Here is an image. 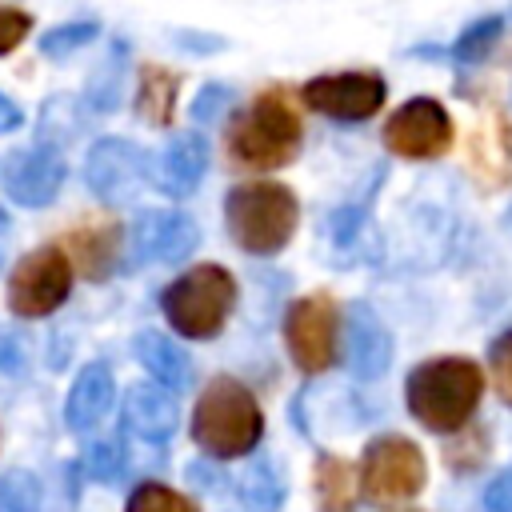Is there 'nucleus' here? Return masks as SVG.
<instances>
[{
  "instance_id": "obj_11",
  "label": "nucleus",
  "mask_w": 512,
  "mask_h": 512,
  "mask_svg": "<svg viewBox=\"0 0 512 512\" xmlns=\"http://www.w3.org/2000/svg\"><path fill=\"white\" fill-rule=\"evenodd\" d=\"M388 88L376 72H336V76H316L304 84L308 108L332 116V120H368L380 112Z\"/></svg>"
},
{
  "instance_id": "obj_31",
  "label": "nucleus",
  "mask_w": 512,
  "mask_h": 512,
  "mask_svg": "<svg viewBox=\"0 0 512 512\" xmlns=\"http://www.w3.org/2000/svg\"><path fill=\"white\" fill-rule=\"evenodd\" d=\"M484 508H488V512H512V468H504V472L484 488Z\"/></svg>"
},
{
  "instance_id": "obj_21",
  "label": "nucleus",
  "mask_w": 512,
  "mask_h": 512,
  "mask_svg": "<svg viewBox=\"0 0 512 512\" xmlns=\"http://www.w3.org/2000/svg\"><path fill=\"white\" fill-rule=\"evenodd\" d=\"M240 500L252 512H280V504H284V480H280V472H276L272 460H256L240 476Z\"/></svg>"
},
{
  "instance_id": "obj_8",
  "label": "nucleus",
  "mask_w": 512,
  "mask_h": 512,
  "mask_svg": "<svg viewBox=\"0 0 512 512\" xmlns=\"http://www.w3.org/2000/svg\"><path fill=\"white\" fill-rule=\"evenodd\" d=\"M284 340L304 372H324L336 356V304L328 296H304L284 316Z\"/></svg>"
},
{
  "instance_id": "obj_22",
  "label": "nucleus",
  "mask_w": 512,
  "mask_h": 512,
  "mask_svg": "<svg viewBox=\"0 0 512 512\" xmlns=\"http://www.w3.org/2000/svg\"><path fill=\"white\" fill-rule=\"evenodd\" d=\"M500 32H504V20H500V16H480V20H472V24L456 36L452 56H456L460 64H480V60L496 48Z\"/></svg>"
},
{
  "instance_id": "obj_20",
  "label": "nucleus",
  "mask_w": 512,
  "mask_h": 512,
  "mask_svg": "<svg viewBox=\"0 0 512 512\" xmlns=\"http://www.w3.org/2000/svg\"><path fill=\"white\" fill-rule=\"evenodd\" d=\"M176 76L172 72H164V68H156V64H148L144 72H140V96H136V112L148 120V124H168V116H172V104H176Z\"/></svg>"
},
{
  "instance_id": "obj_18",
  "label": "nucleus",
  "mask_w": 512,
  "mask_h": 512,
  "mask_svg": "<svg viewBox=\"0 0 512 512\" xmlns=\"http://www.w3.org/2000/svg\"><path fill=\"white\" fill-rule=\"evenodd\" d=\"M136 356L156 376V384H164V388H188L192 360H188V352L172 336H164V332H140L136 336Z\"/></svg>"
},
{
  "instance_id": "obj_6",
  "label": "nucleus",
  "mask_w": 512,
  "mask_h": 512,
  "mask_svg": "<svg viewBox=\"0 0 512 512\" xmlns=\"http://www.w3.org/2000/svg\"><path fill=\"white\" fill-rule=\"evenodd\" d=\"M360 484L372 504H400L424 488V452L404 436H376L364 452Z\"/></svg>"
},
{
  "instance_id": "obj_28",
  "label": "nucleus",
  "mask_w": 512,
  "mask_h": 512,
  "mask_svg": "<svg viewBox=\"0 0 512 512\" xmlns=\"http://www.w3.org/2000/svg\"><path fill=\"white\" fill-rule=\"evenodd\" d=\"M32 28V16L20 8H0V56H8Z\"/></svg>"
},
{
  "instance_id": "obj_33",
  "label": "nucleus",
  "mask_w": 512,
  "mask_h": 512,
  "mask_svg": "<svg viewBox=\"0 0 512 512\" xmlns=\"http://www.w3.org/2000/svg\"><path fill=\"white\" fill-rule=\"evenodd\" d=\"M20 120H24V112L8 100V96H0V132H12V128H20Z\"/></svg>"
},
{
  "instance_id": "obj_9",
  "label": "nucleus",
  "mask_w": 512,
  "mask_h": 512,
  "mask_svg": "<svg viewBox=\"0 0 512 512\" xmlns=\"http://www.w3.org/2000/svg\"><path fill=\"white\" fill-rule=\"evenodd\" d=\"M384 144L396 152V156H408V160H428V156H440L448 144H452V120L448 112L428 100V96H416L408 104H400L388 124H384Z\"/></svg>"
},
{
  "instance_id": "obj_14",
  "label": "nucleus",
  "mask_w": 512,
  "mask_h": 512,
  "mask_svg": "<svg viewBox=\"0 0 512 512\" xmlns=\"http://www.w3.org/2000/svg\"><path fill=\"white\" fill-rule=\"evenodd\" d=\"M344 356H348V372L356 380H376L384 376L388 360H392V340L388 328L380 324V316L368 304H352L344 316Z\"/></svg>"
},
{
  "instance_id": "obj_27",
  "label": "nucleus",
  "mask_w": 512,
  "mask_h": 512,
  "mask_svg": "<svg viewBox=\"0 0 512 512\" xmlns=\"http://www.w3.org/2000/svg\"><path fill=\"white\" fill-rule=\"evenodd\" d=\"M488 360H492V380H496V392L512 404V328L492 344V352H488Z\"/></svg>"
},
{
  "instance_id": "obj_4",
  "label": "nucleus",
  "mask_w": 512,
  "mask_h": 512,
  "mask_svg": "<svg viewBox=\"0 0 512 512\" xmlns=\"http://www.w3.org/2000/svg\"><path fill=\"white\" fill-rule=\"evenodd\" d=\"M232 156L244 168H284L300 152V120L284 92H264L228 124Z\"/></svg>"
},
{
  "instance_id": "obj_30",
  "label": "nucleus",
  "mask_w": 512,
  "mask_h": 512,
  "mask_svg": "<svg viewBox=\"0 0 512 512\" xmlns=\"http://www.w3.org/2000/svg\"><path fill=\"white\" fill-rule=\"evenodd\" d=\"M88 476H92V480H100V484H108V480H116V476H120V456H116V448H112V444H100V448H92V452H88Z\"/></svg>"
},
{
  "instance_id": "obj_34",
  "label": "nucleus",
  "mask_w": 512,
  "mask_h": 512,
  "mask_svg": "<svg viewBox=\"0 0 512 512\" xmlns=\"http://www.w3.org/2000/svg\"><path fill=\"white\" fill-rule=\"evenodd\" d=\"M4 236H8V224H4V216H0V260H4Z\"/></svg>"
},
{
  "instance_id": "obj_10",
  "label": "nucleus",
  "mask_w": 512,
  "mask_h": 512,
  "mask_svg": "<svg viewBox=\"0 0 512 512\" xmlns=\"http://www.w3.org/2000/svg\"><path fill=\"white\" fill-rule=\"evenodd\" d=\"M84 176H88V188L104 204L120 208V204H128L140 192V184L148 176V156L136 144L108 136V140H96L92 144V152L84 160Z\"/></svg>"
},
{
  "instance_id": "obj_26",
  "label": "nucleus",
  "mask_w": 512,
  "mask_h": 512,
  "mask_svg": "<svg viewBox=\"0 0 512 512\" xmlns=\"http://www.w3.org/2000/svg\"><path fill=\"white\" fill-rule=\"evenodd\" d=\"M96 32H100L96 20H68V24H60V28H48V32L40 36V48H44V56H64V52H76V48L92 44Z\"/></svg>"
},
{
  "instance_id": "obj_5",
  "label": "nucleus",
  "mask_w": 512,
  "mask_h": 512,
  "mask_svg": "<svg viewBox=\"0 0 512 512\" xmlns=\"http://www.w3.org/2000/svg\"><path fill=\"white\" fill-rule=\"evenodd\" d=\"M236 304V284L220 264H200L164 288V316L180 336L212 340Z\"/></svg>"
},
{
  "instance_id": "obj_24",
  "label": "nucleus",
  "mask_w": 512,
  "mask_h": 512,
  "mask_svg": "<svg viewBox=\"0 0 512 512\" xmlns=\"http://www.w3.org/2000/svg\"><path fill=\"white\" fill-rule=\"evenodd\" d=\"M0 512H40V484L24 468L0 472Z\"/></svg>"
},
{
  "instance_id": "obj_23",
  "label": "nucleus",
  "mask_w": 512,
  "mask_h": 512,
  "mask_svg": "<svg viewBox=\"0 0 512 512\" xmlns=\"http://www.w3.org/2000/svg\"><path fill=\"white\" fill-rule=\"evenodd\" d=\"M112 236H116L112 228L72 236V252H76V260H80L84 276H92V280L108 276V268H112V252H116V240H112Z\"/></svg>"
},
{
  "instance_id": "obj_7",
  "label": "nucleus",
  "mask_w": 512,
  "mask_h": 512,
  "mask_svg": "<svg viewBox=\"0 0 512 512\" xmlns=\"http://www.w3.org/2000/svg\"><path fill=\"white\" fill-rule=\"evenodd\" d=\"M72 288V264L64 256V248H36L28 252L12 276H8V304L16 316H48L64 304Z\"/></svg>"
},
{
  "instance_id": "obj_16",
  "label": "nucleus",
  "mask_w": 512,
  "mask_h": 512,
  "mask_svg": "<svg viewBox=\"0 0 512 512\" xmlns=\"http://www.w3.org/2000/svg\"><path fill=\"white\" fill-rule=\"evenodd\" d=\"M176 400L164 384H132L124 396V428H132L144 440H168L176 432Z\"/></svg>"
},
{
  "instance_id": "obj_32",
  "label": "nucleus",
  "mask_w": 512,
  "mask_h": 512,
  "mask_svg": "<svg viewBox=\"0 0 512 512\" xmlns=\"http://www.w3.org/2000/svg\"><path fill=\"white\" fill-rule=\"evenodd\" d=\"M224 100H228V88L212 84V88H204V92H200V100H196V108H192V112H196L200 120H212V116H216V108H224Z\"/></svg>"
},
{
  "instance_id": "obj_19",
  "label": "nucleus",
  "mask_w": 512,
  "mask_h": 512,
  "mask_svg": "<svg viewBox=\"0 0 512 512\" xmlns=\"http://www.w3.org/2000/svg\"><path fill=\"white\" fill-rule=\"evenodd\" d=\"M316 504L320 512H352L356 508V480L348 460L320 456L316 460Z\"/></svg>"
},
{
  "instance_id": "obj_15",
  "label": "nucleus",
  "mask_w": 512,
  "mask_h": 512,
  "mask_svg": "<svg viewBox=\"0 0 512 512\" xmlns=\"http://www.w3.org/2000/svg\"><path fill=\"white\" fill-rule=\"evenodd\" d=\"M204 168H208V140L196 132H180L164 144V152L156 160V184L168 196H188L200 188Z\"/></svg>"
},
{
  "instance_id": "obj_29",
  "label": "nucleus",
  "mask_w": 512,
  "mask_h": 512,
  "mask_svg": "<svg viewBox=\"0 0 512 512\" xmlns=\"http://www.w3.org/2000/svg\"><path fill=\"white\" fill-rule=\"evenodd\" d=\"M112 68H116V56L108 60V68H100V72H92V88H88V100L104 112V108H112L116 100H120V80H112Z\"/></svg>"
},
{
  "instance_id": "obj_17",
  "label": "nucleus",
  "mask_w": 512,
  "mask_h": 512,
  "mask_svg": "<svg viewBox=\"0 0 512 512\" xmlns=\"http://www.w3.org/2000/svg\"><path fill=\"white\" fill-rule=\"evenodd\" d=\"M112 400H116L112 372H108L104 364H88V368L76 376V384H72V392H68V404H64L68 428H76V432L96 428V424L108 416Z\"/></svg>"
},
{
  "instance_id": "obj_1",
  "label": "nucleus",
  "mask_w": 512,
  "mask_h": 512,
  "mask_svg": "<svg viewBox=\"0 0 512 512\" xmlns=\"http://www.w3.org/2000/svg\"><path fill=\"white\" fill-rule=\"evenodd\" d=\"M484 392V376L472 360L464 356H440V360H424L420 368H412L404 396H408V412L432 428V432H456L472 420L476 404Z\"/></svg>"
},
{
  "instance_id": "obj_2",
  "label": "nucleus",
  "mask_w": 512,
  "mask_h": 512,
  "mask_svg": "<svg viewBox=\"0 0 512 512\" xmlns=\"http://www.w3.org/2000/svg\"><path fill=\"white\" fill-rule=\"evenodd\" d=\"M264 432V412L256 396L236 380V376H216L192 412V436L204 452L212 456H244L260 444Z\"/></svg>"
},
{
  "instance_id": "obj_3",
  "label": "nucleus",
  "mask_w": 512,
  "mask_h": 512,
  "mask_svg": "<svg viewBox=\"0 0 512 512\" xmlns=\"http://www.w3.org/2000/svg\"><path fill=\"white\" fill-rule=\"evenodd\" d=\"M224 216H228V232L232 240L252 252V256H276L300 220L296 196L276 184V180H248L236 184L224 200Z\"/></svg>"
},
{
  "instance_id": "obj_25",
  "label": "nucleus",
  "mask_w": 512,
  "mask_h": 512,
  "mask_svg": "<svg viewBox=\"0 0 512 512\" xmlns=\"http://www.w3.org/2000/svg\"><path fill=\"white\" fill-rule=\"evenodd\" d=\"M124 512H200L188 496L164 488V484H140L132 496H128V508Z\"/></svg>"
},
{
  "instance_id": "obj_13",
  "label": "nucleus",
  "mask_w": 512,
  "mask_h": 512,
  "mask_svg": "<svg viewBox=\"0 0 512 512\" xmlns=\"http://www.w3.org/2000/svg\"><path fill=\"white\" fill-rule=\"evenodd\" d=\"M64 184V156L56 148H28V152H16L4 168V188L16 204H28V208H40V204H52L56 192Z\"/></svg>"
},
{
  "instance_id": "obj_12",
  "label": "nucleus",
  "mask_w": 512,
  "mask_h": 512,
  "mask_svg": "<svg viewBox=\"0 0 512 512\" xmlns=\"http://www.w3.org/2000/svg\"><path fill=\"white\" fill-rule=\"evenodd\" d=\"M200 232L196 220L188 212H172V208H148L140 212L136 228H132V244L140 252V260L152 264H176L196 248Z\"/></svg>"
}]
</instances>
